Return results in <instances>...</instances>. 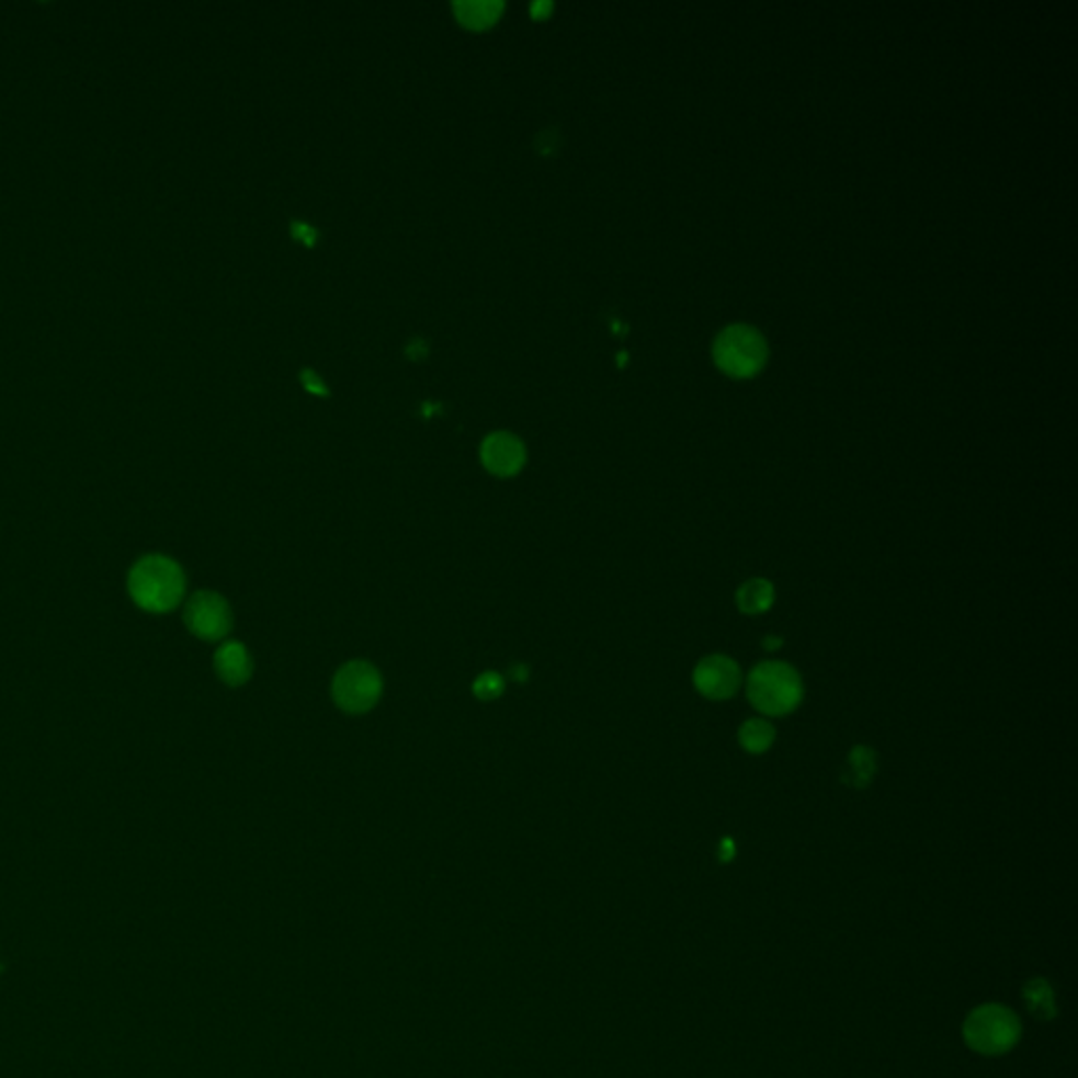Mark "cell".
I'll return each instance as SVG.
<instances>
[{
	"mask_svg": "<svg viewBox=\"0 0 1078 1078\" xmlns=\"http://www.w3.org/2000/svg\"><path fill=\"white\" fill-rule=\"evenodd\" d=\"M736 853V847H734V841L731 839H723L720 842V862H729Z\"/></svg>",
	"mask_w": 1078,
	"mask_h": 1078,
	"instance_id": "cell-16",
	"label": "cell"
},
{
	"mask_svg": "<svg viewBox=\"0 0 1078 1078\" xmlns=\"http://www.w3.org/2000/svg\"><path fill=\"white\" fill-rule=\"evenodd\" d=\"M503 689H506V681H503V677L498 674V672H493V670L483 672L480 677H476V681H474L473 686L474 695H476L478 700H483V702L498 700L501 693H503Z\"/></svg>",
	"mask_w": 1078,
	"mask_h": 1078,
	"instance_id": "cell-15",
	"label": "cell"
},
{
	"mask_svg": "<svg viewBox=\"0 0 1078 1078\" xmlns=\"http://www.w3.org/2000/svg\"><path fill=\"white\" fill-rule=\"evenodd\" d=\"M775 741V729L763 718H750L739 729V744L750 754H763Z\"/></svg>",
	"mask_w": 1078,
	"mask_h": 1078,
	"instance_id": "cell-12",
	"label": "cell"
},
{
	"mask_svg": "<svg viewBox=\"0 0 1078 1078\" xmlns=\"http://www.w3.org/2000/svg\"><path fill=\"white\" fill-rule=\"evenodd\" d=\"M764 649L767 651H778L782 647V638L780 636H767L763 640Z\"/></svg>",
	"mask_w": 1078,
	"mask_h": 1078,
	"instance_id": "cell-17",
	"label": "cell"
},
{
	"mask_svg": "<svg viewBox=\"0 0 1078 1078\" xmlns=\"http://www.w3.org/2000/svg\"><path fill=\"white\" fill-rule=\"evenodd\" d=\"M188 631L203 640H219L232 628V611L224 597L215 592H196L184 611Z\"/></svg>",
	"mask_w": 1078,
	"mask_h": 1078,
	"instance_id": "cell-6",
	"label": "cell"
},
{
	"mask_svg": "<svg viewBox=\"0 0 1078 1078\" xmlns=\"http://www.w3.org/2000/svg\"><path fill=\"white\" fill-rule=\"evenodd\" d=\"M737 609L746 615H761L775 603V588L767 579H748L736 594Z\"/></svg>",
	"mask_w": 1078,
	"mask_h": 1078,
	"instance_id": "cell-10",
	"label": "cell"
},
{
	"mask_svg": "<svg viewBox=\"0 0 1078 1078\" xmlns=\"http://www.w3.org/2000/svg\"><path fill=\"white\" fill-rule=\"evenodd\" d=\"M384 681L379 670L363 661H348L333 679V700L348 714L368 712L382 697Z\"/></svg>",
	"mask_w": 1078,
	"mask_h": 1078,
	"instance_id": "cell-4",
	"label": "cell"
},
{
	"mask_svg": "<svg viewBox=\"0 0 1078 1078\" xmlns=\"http://www.w3.org/2000/svg\"><path fill=\"white\" fill-rule=\"evenodd\" d=\"M876 773V754L872 748H866V746H858L853 748V752L849 754V767H847V775L844 780L855 786V788H864L869 786L872 775Z\"/></svg>",
	"mask_w": 1078,
	"mask_h": 1078,
	"instance_id": "cell-13",
	"label": "cell"
},
{
	"mask_svg": "<svg viewBox=\"0 0 1078 1078\" xmlns=\"http://www.w3.org/2000/svg\"><path fill=\"white\" fill-rule=\"evenodd\" d=\"M215 672L230 686L247 683L253 672V659L249 656L247 647L238 640L224 643L215 654Z\"/></svg>",
	"mask_w": 1078,
	"mask_h": 1078,
	"instance_id": "cell-9",
	"label": "cell"
},
{
	"mask_svg": "<svg viewBox=\"0 0 1078 1078\" xmlns=\"http://www.w3.org/2000/svg\"><path fill=\"white\" fill-rule=\"evenodd\" d=\"M512 677H514L517 681H521V683H523V681H525L526 679L525 666H523V663H519V666H514V668H512Z\"/></svg>",
	"mask_w": 1078,
	"mask_h": 1078,
	"instance_id": "cell-18",
	"label": "cell"
},
{
	"mask_svg": "<svg viewBox=\"0 0 1078 1078\" xmlns=\"http://www.w3.org/2000/svg\"><path fill=\"white\" fill-rule=\"evenodd\" d=\"M963 1039L969 1049L979 1055L997 1057L1018 1047L1022 1039V1022L1015 1011L1000 1002L975 1007L963 1024Z\"/></svg>",
	"mask_w": 1078,
	"mask_h": 1078,
	"instance_id": "cell-2",
	"label": "cell"
},
{
	"mask_svg": "<svg viewBox=\"0 0 1078 1078\" xmlns=\"http://www.w3.org/2000/svg\"><path fill=\"white\" fill-rule=\"evenodd\" d=\"M1024 1000L1028 1009L1039 1020H1053L1057 1015L1052 986L1043 977H1034L1024 986Z\"/></svg>",
	"mask_w": 1078,
	"mask_h": 1078,
	"instance_id": "cell-11",
	"label": "cell"
},
{
	"mask_svg": "<svg viewBox=\"0 0 1078 1078\" xmlns=\"http://www.w3.org/2000/svg\"><path fill=\"white\" fill-rule=\"evenodd\" d=\"M714 359L718 367L729 375L736 377L754 375L763 367L767 359L763 336L750 327H741V325L729 327L716 340Z\"/></svg>",
	"mask_w": 1078,
	"mask_h": 1078,
	"instance_id": "cell-5",
	"label": "cell"
},
{
	"mask_svg": "<svg viewBox=\"0 0 1078 1078\" xmlns=\"http://www.w3.org/2000/svg\"><path fill=\"white\" fill-rule=\"evenodd\" d=\"M695 689L714 702L734 697L741 686V670L736 661L727 656H708L695 666L693 672Z\"/></svg>",
	"mask_w": 1078,
	"mask_h": 1078,
	"instance_id": "cell-7",
	"label": "cell"
},
{
	"mask_svg": "<svg viewBox=\"0 0 1078 1078\" xmlns=\"http://www.w3.org/2000/svg\"><path fill=\"white\" fill-rule=\"evenodd\" d=\"M0 972H2V965H0Z\"/></svg>",
	"mask_w": 1078,
	"mask_h": 1078,
	"instance_id": "cell-19",
	"label": "cell"
},
{
	"mask_svg": "<svg viewBox=\"0 0 1078 1078\" xmlns=\"http://www.w3.org/2000/svg\"><path fill=\"white\" fill-rule=\"evenodd\" d=\"M483 464L489 473L498 476H512L519 473L525 464V447L523 443L508 432H496L485 439L480 447Z\"/></svg>",
	"mask_w": 1078,
	"mask_h": 1078,
	"instance_id": "cell-8",
	"label": "cell"
},
{
	"mask_svg": "<svg viewBox=\"0 0 1078 1078\" xmlns=\"http://www.w3.org/2000/svg\"><path fill=\"white\" fill-rule=\"evenodd\" d=\"M459 18L470 24L474 27L487 26L491 24L498 13H500L501 4L498 2H485V0H473V2H457L455 4Z\"/></svg>",
	"mask_w": 1078,
	"mask_h": 1078,
	"instance_id": "cell-14",
	"label": "cell"
},
{
	"mask_svg": "<svg viewBox=\"0 0 1078 1078\" xmlns=\"http://www.w3.org/2000/svg\"><path fill=\"white\" fill-rule=\"evenodd\" d=\"M129 592L133 601L141 609L152 613H167L184 599V571L169 556H144L129 574Z\"/></svg>",
	"mask_w": 1078,
	"mask_h": 1078,
	"instance_id": "cell-1",
	"label": "cell"
},
{
	"mask_svg": "<svg viewBox=\"0 0 1078 1078\" xmlns=\"http://www.w3.org/2000/svg\"><path fill=\"white\" fill-rule=\"evenodd\" d=\"M746 693L750 704L767 716H786L803 700V681L784 661H763L752 668Z\"/></svg>",
	"mask_w": 1078,
	"mask_h": 1078,
	"instance_id": "cell-3",
	"label": "cell"
}]
</instances>
